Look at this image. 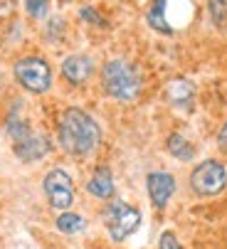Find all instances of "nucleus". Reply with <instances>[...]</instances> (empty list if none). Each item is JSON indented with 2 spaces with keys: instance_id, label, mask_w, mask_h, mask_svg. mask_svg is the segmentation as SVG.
Wrapping results in <instances>:
<instances>
[{
  "instance_id": "f03ea898",
  "label": "nucleus",
  "mask_w": 227,
  "mask_h": 249,
  "mask_svg": "<svg viewBox=\"0 0 227 249\" xmlns=\"http://www.w3.org/2000/svg\"><path fill=\"white\" fill-rule=\"evenodd\" d=\"M101 89L116 101H133L141 94V74L126 59H109L101 67Z\"/></svg>"
},
{
  "instance_id": "6e6552de",
  "label": "nucleus",
  "mask_w": 227,
  "mask_h": 249,
  "mask_svg": "<svg viewBox=\"0 0 227 249\" xmlns=\"http://www.w3.org/2000/svg\"><path fill=\"white\" fill-rule=\"evenodd\" d=\"M50 138L47 136H42V133H27L25 138H20V141H15V146H13V151H15V156L22 160V163H37V160H42L47 153H50Z\"/></svg>"
},
{
  "instance_id": "a211bd4d",
  "label": "nucleus",
  "mask_w": 227,
  "mask_h": 249,
  "mask_svg": "<svg viewBox=\"0 0 227 249\" xmlns=\"http://www.w3.org/2000/svg\"><path fill=\"white\" fill-rule=\"evenodd\" d=\"M79 18H82V20H87V22H92V25H104V18H101L92 5H84V8L79 10Z\"/></svg>"
},
{
  "instance_id": "7ed1b4c3",
  "label": "nucleus",
  "mask_w": 227,
  "mask_h": 249,
  "mask_svg": "<svg viewBox=\"0 0 227 249\" xmlns=\"http://www.w3.org/2000/svg\"><path fill=\"white\" fill-rule=\"evenodd\" d=\"M13 77L30 94H47L52 89V67L47 59L37 54L20 57L13 64Z\"/></svg>"
},
{
  "instance_id": "412c9836",
  "label": "nucleus",
  "mask_w": 227,
  "mask_h": 249,
  "mask_svg": "<svg viewBox=\"0 0 227 249\" xmlns=\"http://www.w3.org/2000/svg\"><path fill=\"white\" fill-rule=\"evenodd\" d=\"M0 89H3V69H0Z\"/></svg>"
},
{
  "instance_id": "0eeeda50",
  "label": "nucleus",
  "mask_w": 227,
  "mask_h": 249,
  "mask_svg": "<svg viewBox=\"0 0 227 249\" xmlns=\"http://www.w3.org/2000/svg\"><path fill=\"white\" fill-rule=\"evenodd\" d=\"M175 178L173 173L168 170H151L146 175V190H148V197H151V205L156 210H166L170 197L175 195Z\"/></svg>"
},
{
  "instance_id": "f8f14e48",
  "label": "nucleus",
  "mask_w": 227,
  "mask_h": 249,
  "mask_svg": "<svg viewBox=\"0 0 227 249\" xmlns=\"http://www.w3.org/2000/svg\"><path fill=\"white\" fill-rule=\"evenodd\" d=\"M55 227L62 234H79V232L87 230V220L82 215H77V212L64 210V212H59V217L55 220Z\"/></svg>"
},
{
  "instance_id": "6ab92c4d",
  "label": "nucleus",
  "mask_w": 227,
  "mask_h": 249,
  "mask_svg": "<svg viewBox=\"0 0 227 249\" xmlns=\"http://www.w3.org/2000/svg\"><path fill=\"white\" fill-rule=\"evenodd\" d=\"M15 15V0H0V22Z\"/></svg>"
},
{
  "instance_id": "f257e3e1",
  "label": "nucleus",
  "mask_w": 227,
  "mask_h": 249,
  "mask_svg": "<svg viewBox=\"0 0 227 249\" xmlns=\"http://www.w3.org/2000/svg\"><path fill=\"white\" fill-rule=\"evenodd\" d=\"M57 141H59V148L67 156L84 160L99 151L101 128L94 121V116L87 114L84 109H79V106H67L59 116V124H57Z\"/></svg>"
},
{
  "instance_id": "9b49d317",
  "label": "nucleus",
  "mask_w": 227,
  "mask_h": 249,
  "mask_svg": "<svg viewBox=\"0 0 227 249\" xmlns=\"http://www.w3.org/2000/svg\"><path fill=\"white\" fill-rule=\"evenodd\" d=\"M166 148H168V153H170L173 158H178V160H193V158H195V146H193L185 136H180V133H170V136H168Z\"/></svg>"
},
{
  "instance_id": "ddd939ff",
  "label": "nucleus",
  "mask_w": 227,
  "mask_h": 249,
  "mask_svg": "<svg viewBox=\"0 0 227 249\" xmlns=\"http://www.w3.org/2000/svg\"><path fill=\"white\" fill-rule=\"evenodd\" d=\"M166 5H168V0H153V3H151V8H148V25L153 30H158V32H163V35H173V27L166 20Z\"/></svg>"
},
{
  "instance_id": "1a4fd4ad",
  "label": "nucleus",
  "mask_w": 227,
  "mask_h": 249,
  "mask_svg": "<svg viewBox=\"0 0 227 249\" xmlns=\"http://www.w3.org/2000/svg\"><path fill=\"white\" fill-rule=\"evenodd\" d=\"M92 74H94V62L87 54H69L62 62V77L74 87L84 84Z\"/></svg>"
},
{
  "instance_id": "aec40b11",
  "label": "nucleus",
  "mask_w": 227,
  "mask_h": 249,
  "mask_svg": "<svg viewBox=\"0 0 227 249\" xmlns=\"http://www.w3.org/2000/svg\"><path fill=\"white\" fill-rule=\"evenodd\" d=\"M217 146H220V151H225L227 153V121L220 126V131H217Z\"/></svg>"
},
{
  "instance_id": "423d86ee",
  "label": "nucleus",
  "mask_w": 227,
  "mask_h": 249,
  "mask_svg": "<svg viewBox=\"0 0 227 249\" xmlns=\"http://www.w3.org/2000/svg\"><path fill=\"white\" fill-rule=\"evenodd\" d=\"M42 190L47 195V202L52 210H69L74 205V180L72 175L62 168H52L47 170V175L42 178Z\"/></svg>"
},
{
  "instance_id": "f3484780",
  "label": "nucleus",
  "mask_w": 227,
  "mask_h": 249,
  "mask_svg": "<svg viewBox=\"0 0 227 249\" xmlns=\"http://www.w3.org/2000/svg\"><path fill=\"white\" fill-rule=\"evenodd\" d=\"M158 249H183V244H180V239L175 237V232L166 230V232H161V237H158Z\"/></svg>"
},
{
  "instance_id": "20e7f679",
  "label": "nucleus",
  "mask_w": 227,
  "mask_h": 249,
  "mask_svg": "<svg viewBox=\"0 0 227 249\" xmlns=\"http://www.w3.org/2000/svg\"><path fill=\"white\" fill-rule=\"evenodd\" d=\"M188 185H190L193 195H198V197L220 195L227 188V165L222 160H215V158H208V160L198 163L190 170Z\"/></svg>"
},
{
  "instance_id": "dca6fc26",
  "label": "nucleus",
  "mask_w": 227,
  "mask_h": 249,
  "mask_svg": "<svg viewBox=\"0 0 227 249\" xmlns=\"http://www.w3.org/2000/svg\"><path fill=\"white\" fill-rule=\"evenodd\" d=\"M47 10H50V0H25V13L32 20L47 18Z\"/></svg>"
},
{
  "instance_id": "39448f33",
  "label": "nucleus",
  "mask_w": 227,
  "mask_h": 249,
  "mask_svg": "<svg viewBox=\"0 0 227 249\" xmlns=\"http://www.w3.org/2000/svg\"><path fill=\"white\" fill-rule=\"evenodd\" d=\"M104 225H106V232H109L111 242H124L138 230L141 212L133 205L124 202V200H114L104 210Z\"/></svg>"
},
{
  "instance_id": "9d476101",
  "label": "nucleus",
  "mask_w": 227,
  "mask_h": 249,
  "mask_svg": "<svg viewBox=\"0 0 227 249\" xmlns=\"http://www.w3.org/2000/svg\"><path fill=\"white\" fill-rule=\"evenodd\" d=\"M87 193L96 200H111L114 193H116V185H114V175L106 165H99L92 178L87 180Z\"/></svg>"
},
{
  "instance_id": "2eb2a0df",
  "label": "nucleus",
  "mask_w": 227,
  "mask_h": 249,
  "mask_svg": "<svg viewBox=\"0 0 227 249\" xmlns=\"http://www.w3.org/2000/svg\"><path fill=\"white\" fill-rule=\"evenodd\" d=\"M210 18L217 27H227V0H208Z\"/></svg>"
},
{
  "instance_id": "4468645a",
  "label": "nucleus",
  "mask_w": 227,
  "mask_h": 249,
  "mask_svg": "<svg viewBox=\"0 0 227 249\" xmlns=\"http://www.w3.org/2000/svg\"><path fill=\"white\" fill-rule=\"evenodd\" d=\"M168 99H170L173 106L190 104V99H193V84L190 82H173L168 87Z\"/></svg>"
}]
</instances>
